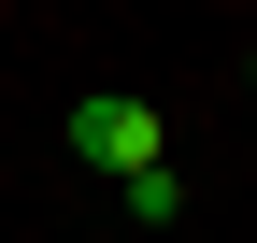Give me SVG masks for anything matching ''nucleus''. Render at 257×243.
<instances>
[{
	"instance_id": "1",
	"label": "nucleus",
	"mask_w": 257,
	"mask_h": 243,
	"mask_svg": "<svg viewBox=\"0 0 257 243\" xmlns=\"http://www.w3.org/2000/svg\"><path fill=\"white\" fill-rule=\"evenodd\" d=\"M72 158L128 186V172H157V114L128 100V86H100V100H72Z\"/></svg>"
}]
</instances>
